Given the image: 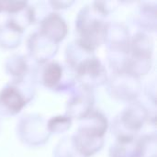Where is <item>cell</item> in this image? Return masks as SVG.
Returning a JSON list of instances; mask_svg holds the SVG:
<instances>
[{
	"mask_svg": "<svg viewBox=\"0 0 157 157\" xmlns=\"http://www.w3.org/2000/svg\"><path fill=\"white\" fill-rule=\"evenodd\" d=\"M2 102L11 110L18 111L24 105V100L14 87L5 89L1 94Z\"/></svg>",
	"mask_w": 157,
	"mask_h": 157,
	"instance_id": "obj_1",
	"label": "cell"
},
{
	"mask_svg": "<svg viewBox=\"0 0 157 157\" xmlns=\"http://www.w3.org/2000/svg\"><path fill=\"white\" fill-rule=\"evenodd\" d=\"M61 74H62V69L59 64H57V63L49 64L44 73L45 84L49 86L55 85L60 79Z\"/></svg>",
	"mask_w": 157,
	"mask_h": 157,
	"instance_id": "obj_2",
	"label": "cell"
}]
</instances>
